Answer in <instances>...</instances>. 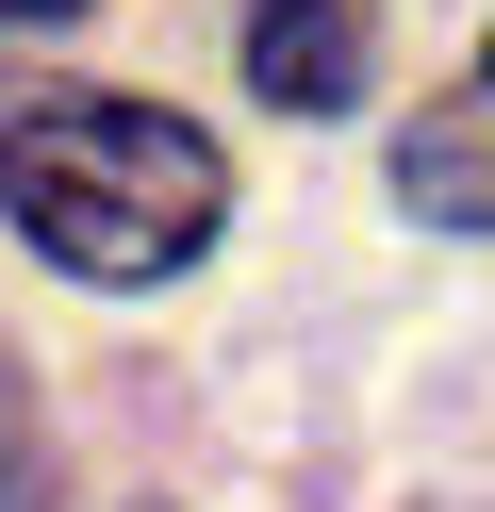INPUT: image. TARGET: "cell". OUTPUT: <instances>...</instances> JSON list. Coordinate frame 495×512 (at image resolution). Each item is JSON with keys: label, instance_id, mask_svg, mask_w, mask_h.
Listing matches in <instances>:
<instances>
[{"label": "cell", "instance_id": "cell-3", "mask_svg": "<svg viewBox=\"0 0 495 512\" xmlns=\"http://www.w3.org/2000/svg\"><path fill=\"white\" fill-rule=\"evenodd\" d=\"M396 199L429 215V232H495V50L446 83V100L413 116V149H396Z\"/></svg>", "mask_w": 495, "mask_h": 512}, {"label": "cell", "instance_id": "cell-2", "mask_svg": "<svg viewBox=\"0 0 495 512\" xmlns=\"http://www.w3.org/2000/svg\"><path fill=\"white\" fill-rule=\"evenodd\" d=\"M363 67H380L363 0H248V83H264L281 116H347Z\"/></svg>", "mask_w": 495, "mask_h": 512}, {"label": "cell", "instance_id": "cell-4", "mask_svg": "<svg viewBox=\"0 0 495 512\" xmlns=\"http://www.w3.org/2000/svg\"><path fill=\"white\" fill-rule=\"evenodd\" d=\"M0 512H50V430H33V380L0 364Z\"/></svg>", "mask_w": 495, "mask_h": 512}, {"label": "cell", "instance_id": "cell-5", "mask_svg": "<svg viewBox=\"0 0 495 512\" xmlns=\"http://www.w3.org/2000/svg\"><path fill=\"white\" fill-rule=\"evenodd\" d=\"M0 17H17V34H66V17H83V0H0Z\"/></svg>", "mask_w": 495, "mask_h": 512}, {"label": "cell", "instance_id": "cell-1", "mask_svg": "<svg viewBox=\"0 0 495 512\" xmlns=\"http://www.w3.org/2000/svg\"><path fill=\"white\" fill-rule=\"evenodd\" d=\"M0 215L50 248L66 281L132 298V281H182L231 215V166L198 116L116 100V83H50V67H0Z\"/></svg>", "mask_w": 495, "mask_h": 512}]
</instances>
